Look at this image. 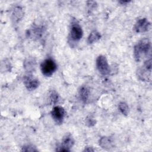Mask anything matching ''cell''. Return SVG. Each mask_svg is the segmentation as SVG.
Returning <instances> with one entry per match:
<instances>
[{
  "label": "cell",
  "instance_id": "cell-8",
  "mask_svg": "<svg viewBox=\"0 0 152 152\" xmlns=\"http://www.w3.org/2000/svg\"><path fill=\"white\" fill-rule=\"evenodd\" d=\"M151 27L150 22L145 18L139 19L134 27L136 33H144L149 30Z\"/></svg>",
  "mask_w": 152,
  "mask_h": 152
},
{
  "label": "cell",
  "instance_id": "cell-2",
  "mask_svg": "<svg viewBox=\"0 0 152 152\" xmlns=\"http://www.w3.org/2000/svg\"><path fill=\"white\" fill-rule=\"evenodd\" d=\"M56 69V64L52 58L45 59L40 64L41 72L46 77H50L55 72Z\"/></svg>",
  "mask_w": 152,
  "mask_h": 152
},
{
  "label": "cell",
  "instance_id": "cell-13",
  "mask_svg": "<svg viewBox=\"0 0 152 152\" xmlns=\"http://www.w3.org/2000/svg\"><path fill=\"white\" fill-rule=\"evenodd\" d=\"M100 38H101L100 33L96 30H93L89 34L87 39V42L89 44H92L98 41Z\"/></svg>",
  "mask_w": 152,
  "mask_h": 152
},
{
  "label": "cell",
  "instance_id": "cell-4",
  "mask_svg": "<svg viewBox=\"0 0 152 152\" xmlns=\"http://www.w3.org/2000/svg\"><path fill=\"white\" fill-rule=\"evenodd\" d=\"M151 71V59L150 58L147 59L144 64L143 67L140 68L137 71V75L139 78L141 80L145 81L148 80V77H150Z\"/></svg>",
  "mask_w": 152,
  "mask_h": 152
},
{
  "label": "cell",
  "instance_id": "cell-17",
  "mask_svg": "<svg viewBox=\"0 0 152 152\" xmlns=\"http://www.w3.org/2000/svg\"><path fill=\"white\" fill-rule=\"evenodd\" d=\"M86 124L88 126H92L96 124V121L91 117H88L86 120Z\"/></svg>",
  "mask_w": 152,
  "mask_h": 152
},
{
  "label": "cell",
  "instance_id": "cell-20",
  "mask_svg": "<svg viewBox=\"0 0 152 152\" xmlns=\"http://www.w3.org/2000/svg\"><path fill=\"white\" fill-rule=\"evenodd\" d=\"M120 3H121L122 4H126V3H128L129 1H119Z\"/></svg>",
  "mask_w": 152,
  "mask_h": 152
},
{
  "label": "cell",
  "instance_id": "cell-12",
  "mask_svg": "<svg viewBox=\"0 0 152 152\" xmlns=\"http://www.w3.org/2000/svg\"><path fill=\"white\" fill-rule=\"evenodd\" d=\"M90 96L89 89L86 86H82L79 90V96L80 99L84 102L86 103L88 100Z\"/></svg>",
  "mask_w": 152,
  "mask_h": 152
},
{
  "label": "cell",
  "instance_id": "cell-5",
  "mask_svg": "<svg viewBox=\"0 0 152 152\" xmlns=\"http://www.w3.org/2000/svg\"><path fill=\"white\" fill-rule=\"evenodd\" d=\"M83 34L81 27L77 23H72L70 28L69 38L74 42L79 41Z\"/></svg>",
  "mask_w": 152,
  "mask_h": 152
},
{
  "label": "cell",
  "instance_id": "cell-18",
  "mask_svg": "<svg viewBox=\"0 0 152 152\" xmlns=\"http://www.w3.org/2000/svg\"><path fill=\"white\" fill-rule=\"evenodd\" d=\"M22 151H37V150L36 148V147H34L33 146L27 145V146L23 147Z\"/></svg>",
  "mask_w": 152,
  "mask_h": 152
},
{
  "label": "cell",
  "instance_id": "cell-9",
  "mask_svg": "<svg viewBox=\"0 0 152 152\" xmlns=\"http://www.w3.org/2000/svg\"><path fill=\"white\" fill-rule=\"evenodd\" d=\"M24 84L28 90L32 91L39 87V81L32 76L27 75L24 78Z\"/></svg>",
  "mask_w": 152,
  "mask_h": 152
},
{
  "label": "cell",
  "instance_id": "cell-10",
  "mask_svg": "<svg viewBox=\"0 0 152 152\" xmlns=\"http://www.w3.org/2000/svg\"><path fill=\"white\" fill-rule=\"evenodd\" d=\"M23 16H24V11L23 8L18 6L15 7L12 12V20L14 22L17 23L22 19Z\"/></svg>",
  "mask_w": 152,
  "mask_h": 152
},
{
  "label": "cell",
  "instance_id": "cell-3",
  "mask_svg": "<svg viewBox=\"0 0 152 152\" xmlns=\"http://www.w3.org/2000/svg\"><path fill=\"white\" fill-rule=\"evenodd\" d=\"M96 67L99 72L103 75H108L110 72V68L107 60L104 55H101L97 58Z\"/></svg>",
  "mask_w": 152,
  "mask_h": 152
},
{
  "label": "cell",
  "instance_id": "cell-16",
  "mask_svg": "<svg viewBox=\"0 0 152 152\" xmlns=\"http://www.w3.org/2000/svg\"><path fill=\"white\" fill-rule=\"evenodd\" d=\"M49 99H50L51 103L55 104L57 103V102L58 100V94H57V93L55 91L53 90L51 91V93H50Z\"/></svg>",
  "mask_w": 152,
  "mask_h": 152
},
{
  "label": "cell",
  "instance_id": "cell-11",
  "mask_svg": "<svg viewBox=\"0 0 152 152\" xmlns=\"http://www.w3.org/2000/svg\"><path fill=\"white\" fill-rule=\"evenodd\" d=\"M99 145L104 149H110L113 147L112 139L109 137H103L99 140Z\"/></svg>",
  "mask_w": 152,
  "mask_h": 152
},
{
  "label": "cell",
  "instance_id": "cell-1",
  "mask_svg": "<svg viewBox=\"0 0 152 152\" xmlns=\"http://www.w3.org/2000/svg\"><path fill=\"white\" fill-rule=\"evenodd\" d=\"M151 43L148 39L145 38L139 41L134 48V56L137 61L148 56L150 53Z\"/></svg>",
  "mask_w": 152,
  "mask_h": 152
},
{
  "label": "cell",
  "instance_id": "cell-14",
  "mask_svg": "<svg viewBox=\"0 0 152 152\" xmlns=\"http://www.w3.org/2000/svg\"><path fill=\"white\" fill-rule=\"evenodd\" d=\"M36 62L33 59H27L24 62V68L27 71H31L35 68Z\"/></svg>",
  "mask_w": 152,
  "mask_h": 152
},
{
  "label": "cell",
  "instance_id": "cell-7",
  "mask_svg": "<svg viewBox=\"0 0 152 152\" xmlns=\"http://www.w3.org/2000/svg\"><path fill=\"white\" fill-rule=\"evenodd\" d=\"M65 115V109L59 106L53 107L51 111V115L56 124H62Z\"/></svg>",
  "mask_w": 152,
  "mask_h": 152
},
{
  "label": "cell",
  "instance_id": "cell-15",
  "mask_svg": "<svg viewBox=\"0 0 152 152\" xmlns=\"http://www.w3.org/2000/svg\"><path fill=\"white\" fill-rule=\"evenodd\" d=\"M118 109L122 115L125 116L128 115L129 113V107L126 103L120 102L118 105Z\"/></svg>",
  "mask_w": 152,
  "mask_h": 152
},
{
  "label": "cell",
  "instance_id": "cell-19",
  "mask_svg": "<svg viewBox=\"0 0 152 152\" xmlns=\"http://www.w3.org/2000/svg\"><path fill=\"white\" fill-rule=\"evenodd\" d=\"M84 151H94V150L91 147H87L85 148Z\"/></svg>",
  "mask_w": 152,
  "mask_h": 152
},
{
  "label": "cell",
  "instance_id": "cell-6",
  "mask_svg": "<svg viewBox=\"0 0 152 152\" xmlns=\"http://www.w3.org/2000/svg\"><path fill=\"white\" fill-rule=\"evenodd\" d=\"M74 144V140L70 134L65 135L62 138L61 144L59 145L56 151H69L71 148Z\"/></svg>",
  "mask_w": 152,
  "mask_h": 152
}]
</instances>
